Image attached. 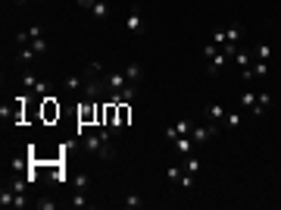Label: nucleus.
Wrapping results in <instances>:
<instances>
[{"label": "nucleus", "instance_id": "obj_36", "mask_svg": "<svg viewBox=\"0 0 281 210\" xmlns=\"http://www.w3.org/2000/svg\"><path fill=\"white\" fill-rule=\"evenodd\" d=\"M13 3H25V0H13Z\"/></svg>", "mask_w": 281, "mask_h": 210}, {"label": "nucleus", "instance_id": "obj_22", "mask_svg": "<svg viewBox=\"0 0 281 210\" xmlns=\"http://www.w3.org/2000/svg\"><path fill=\"white\" fill-rule=\"evenodd\" d=\"M16 57H19V63H31L38 54L31 50V44H25V47H19V54H16Z\"/></svg>", "mask_w": 281, "mask_h": 210}, {"label": "nucleus", "instance_id": "obj_5", "mask_svg": "<svg viewBox=\"0 0 281 210\" xmlns=\"http://www.w3.org/2000/svg\"><path fill=\"white\" fill-rule=\"evenodd\" d=\"M103 82H106V88H109V91H122L125 85H128L125 72H106V75H103Z\"/></svg>", "mask_w": 281, "mask_h": 210}, {"label": "nucleus", "instance_id": "obj_15", "mask_svg": "<svg viewBox=\"0 0 281 210\" xmlns=\"http://www.w3.org/2000/svg\"><path fill=\"white\" fill-rule=\"evenodd\" d=\"M119 97H122L125 104H131V100L138 97V85H134V82H128V85H125L122 91H119Z\"/></svg>", "mask_w": 281, "mask_h": 210}, {"label": "nucleus", "instance_id": "obj_9", "mask_svg": "<svg viewBox=\"0 0 281 210\" xmlns=\"http://www.w3.org/2000/svg\"><path fill=\"white\" fill-rule=\"evenodd\" d=\"M228 60H231V57H228V54H225V50H222V47H219V54H216V57H212V60H209V69H212V72H219V69H225V63H228Z\"/></svg>", "mask_w": 281, "mask_h": 210}, {"label": "nucleus", "instance_id": "obj_3", "mask_svg": "<svg viewBox=\"0 0 281 210\" xmlns=\"http://www.w3.org/2000/svg\"><path fill=\"white\" fill-rule=\"evenodd\" d=\"M216 132H219L216 122H209V125H194V129H191V138L197 141V145H203V141H209L212 135H216Z\"/></svg>", "mask_w": 281, "mask_h": 210}, {"label": "nucleus", "instance_id": "obj_6", "mask_svg": "<svg viewBox=\"0 0 281 210\" xmlns=\"http://www.w3.org/2000/svg\"><path fill=\"white\" fill-rule=\"evenodd\" d=\"M172 145H175V150H178L181 157H187V154H194V148H197V141H194L191 135H178V138L172 141Z\"/></svg>", "mask_w": 281, "mask_h": 210}, {"label": "nucleus", "instance_id": "obj_31", "mask_svg": "<svg viewBox=\"0 0 281 210\" xmlns=\"http://www.w3.org/2000/svg\"><path fill=\"white\" fill-rule=\"evenodd\" d=\"M178 185H181L184 191H191V188H194V176H191V173H184V176H181V182H178Z\"/></svg>", "mask_w": 281, "mask_h": 210}, {"label": "nucleus", "instance_id": "obj_27", "mask_svg": "<svg viewBox=\"0 0 281 210\" xmlns=\"http://www.w3.org/2000/svg\"><path fill=\"white\" fill-rule=\"evenodd\" d=\"M35 207H41V210H53V207H56V201L44 195V198H38V201H35Z\"/></svg>", "mask_w": 281, "mask_h": 210}, {"label": "nucleus", "instance_id": "obj_29", "mask_svg": "<svg viewBox=\"0 0 281 210\" xmlns=\"http://www.w3.org/2000/svg\"><path fill=\"white\" fill-rule=\"evenodd\" d=\"M72 185L78 188V191H88V185H91V179H88V176H75V182H72Z\"/></svg>", "mask_w": 281, "mask_h": 210}, {"label": "nucleus", "instance_id": "obj_16", "mask_svg": "<svg viewBox=\"0 0 281 210\" xmlns=\"http://www.w3.org/2000/svg\"><path fill=\"white\" fill-rule=\"evenodd\" d=\"M44 116H47V120H53V116H59V107H56V100L53 97H44Z\"/></svg>", "mask_w": 281, "mask_h": 210}, {"label": "nucleus", "instance_id": "obj_7", "mask_svg": "<svg viewBox=\"0 0 281 210\" xmlns=\"http://www.w3.org/2000/svg\"><path fill=\"white\" fill-rule=\"evenodd\" d=\"M225 113H228V110H225L222 104H209L206 110H203V116H206L209 122H216V125H222V122H225Z\"/></svg>", "mask_w": 281, "mask_h": 210}, {"label": "nucleus", "instance_id": "obj_8", "mask_svg": "<svg viewBox=\"0 0 281 210\" xmlns=\"http://www.w3.org/2000/svg\"><path fill=\"white\" fill-rule=\"evenodd\" d=\"M125 79L138 85V82L144 79V66H141V63H128V66H125Z\"/></svg>", "mask_w": 281, "mask_h": 210}, {"label": "nucleus", "instance_id": "obj_34", "mask_svg": "<svg viewBox=\"0 0 281 210\" xmlns=\"http://www.w3.org/2000/svg\"><path fill=\"white\" fill-rule=\"evenodd\" d=\"M94 3H97V0H75V6H78V10H94Z\"/></svg>", "mask_w": 281, "mask_h": 210}, {"label": "nucleus", "instance_id": "obj_2", "mask_svg": "<svg viewBox=\"0 0 281 210\" xmlns=\"http://www.w3.org/2000/svg\"><path fill=\"white\" fill-rule=\"evenodd\" d=\"M97 113H100V100H97V104L84 100V104L78 107V122H81V125H91V122H97Z\"/></svg>", "mask_w": 281, "mask_h": 210}, {"label": "nucleus", "instance_id": "obj_18", "mask_svg": "<svg viewBox=\"0 0 281 210\" xmlns=\"http://www.w3.org/2000/svg\"><path fill=\"white\" fill-rule=\"evenodd\" d=\"M250 69H253V75L259 79V75H269V69H272V66H269V60H253V66H250Z\"/></svg>", "mask_w": 281, "mask_h": 210}, {"label": "nucleus", "instance_id": "obj_11", "mask_svg": "<svg viewBox=\"0 0 281 210\" xmlns=\"http://www.w3.org/2000/svg\"><path fill=\"white\" fill-rule=\"evenodd\" d=\"M241 120H244V113H241V110H228L222 125H225V129H237V125H241Z\"/></svg>", "mask_w": 281, "mask_h": 210}, {"label": "nucleus", "instance_id": "obj_23", "mask_svg": "<svg viewBox=\"0 0 281 210\" xmlns=\"http://www.w3.org/2000/svg\"><path fill=\"white\" fill-rule=\"evenodd\" d=\"M72 207H91V201H88V195H84V191H78L75 188V195H72V201H69Z\"/></svg>", "mask_w": 281, "mask_h": 210}, {"label": "nucleus", "instance_id": "obj_1", "mask_svg": "<svg viewBox=\"0 0 281 210\" xmlns=\"http://www.w3.org/2000/svg\"><path fill=\"white\" fill-rule=\"evenodd\" d=\"M84 150H91V154L103 157V160H113L116 157V141H113V129H94L84 135Z\"/></svg>", "mask_w": 281, "mask_h": 210}, {"label": "nucleus", "instance_id": "obj_26", "mask_svg": "<svg viewBox=\"0 0 281 210\" xmlns=\"http://www.w3.org/2000/svg\"><path fill=\"white\" fill-rule=\"evenodd\" d=\"M228 44H241V25H231V29H228Z\"/></svg>", "mask_w": 281, "mask_h": 210}, {"label": "nucleus", "instance_id": "obj_25", "mask_svg": "<svg viewBox=\"0 0 281 210\" xmlns=\"http://www.w3.org/2000/svg\"><path fill=\"white\" fill-rule=\"evenodd\" d=\"M191 129H194L191 120H178V122H175V132H178V135H191Z\"/></svg>", "mask_w": 281, "mask_h": 210}, {"label": "nucleus", "instance_id": "obj_14", "mask_svg": "<svg viewBox=\"0 0 281 210\" xmlns=\"http://www.w3.org/2000/svg\"><path fill=\"white\" fill-rule=\"evenodd\" d=\"M231 60H234L237 66H241V69H250V60H253V54H247V50H241V47H237V54L231 57Z\"/></svg>", "mask_w": 281, "mask_h": 210}, {"label": "nucleus", "instance_id": "obj_13", "mask_svg": "<svg viewBox=\"0 0 281 210\" xmlns=\"http://www.w3.org/2000/svg\"><path fill=\"white\" fill-rule=\"evenodd\" d=\"M237 104H241L244 110H253V107H256V94L247 88V91H241V100H237Z\"/></svg>", "mask_w": 281, "mask_h": 210}, {"label": "nucleus", "instance_id": "obj_30", "mask_svg": "<svg viewBox=\"0 0 281 210\" xmlns=\"http://www.w3.org/2000/svg\"><path fill=\"white\" fill-rule=\"evenodd\" d=\"M256 100H259V107H266V110H269L272 104H275V100H272V94H269V91H262V94H256Z\"/></svg>", "mask_w": 281, "mask_h": 210}, {"label": "nucleus", "instance_id": "obj_33", "mask_svg": "<svg viewBox=\"0 0 281 210\" xmlns=\"http://www.w3.org/2000/svg\"><path fill=\"white\" fill-rule=\"evenodd\" d=\"M216 54H219V47H216V44H212V41H209V44L203 47V57H206V60H212V57H216Z\"/></svg>", "mask_w": 281, "mask_h": 210}, {"label": "nucleus", "instance_id": "obj_32", "mask_svg": "<svg viewBox=\"0 0 281 210\" xmlns=\"http://www.w3.org/2000/svg\"><path fill=\"white\" fill-rule=\"evenodd\" d=\"M22 85L35 91V85H38V79H35V75H31V72H25V75H22Z\"/></svg>", "mask_w": 281, "mask_h": 210}, {"label": "nucleus", "instance_id": "obj_20", "mask_svg": "<svg viewBox=\"0 0 281 210\" xmlns=\"http://www.w3.org/2000/svg\"><path fill=\"white\" fill-rule=\"evenodd\" d=\"M181 176H184L181 166H169V170H166V179L172 182V185H178V182H181Z\"/></svg>", "mask_w": 281, "mask_h": 210}, {"label": "nucleus", "instance_id": "obj_21", "mask_svg": "<svg viewBox=\"0 0 281 210\" xmlns=\"http://www.w3.org/2000/svg\"><path fill=\"white\" fill-rule=\"evenodd\" d=\"M212 44H216V47H225V44H228V29H216V31H212Z\"/></svg>", "mask_w": 281, "mask_h": 210}, {"label": "nucleus", "instance_id": "obj_10", "mask_svg": "<svg viewBox=\"0 0 281 210\" xmlns=\"http://www.w3.org/2000/svg\"><path fill=\"white\" fill-rule=\"evenodd\" d=\"M272 54H275V50H272V44H266V41L253 47V60H272Z\"/></svg>", "mask_w": 281, "mask_h": 210}, {"label": "nucleus", "instance_id": "obj_28", "mask_svg": "<svg viewBox=\"0 0 281 210\" xmlns=\"http://www.w3.org/2000/svg\"><path fill=\"white\" fill-rule=\"evenodd\" d=\"M31 50H35V54L41 57V54L47 50V38H35V41H31Z\"/></svg>", "mask_w": 281, "mask_h": 210}, {"label": "nucleus", "instance_id": "obj_19", "mask_svg": "<svg viewBox=\"0 0 281 210\" xmlns=\"http://www.w3.org/2000/svg\"><path fill=\"white\" fill-rule=\"evenodd\" d=\"M122 204L128 207V210H138V207L144 204V198H141V195H134V191H131V195H125V198H122Z\"/></svg>", "mask_w": 281, "mask_h": 210}, {"label": "nucleus", "instance_id": "obj_17", "mask_svg": "<svg viewBox=\"0 0 281 210\" xmlns=\"http://www.w3.org/2000/svg\"><path fill=\"white\" fill-rule=\"evenodd\" d=\"M184 173H191V176H197V173H200V160H197L194 154H187V157H184Z\"/></svg>", "mask_w": 281, "mask_h": 210}, {"label": "nucleus", "instance_id": "obj_12", "mask_svg": "<svg viewBox=\"0 0 281 210\" xmlns=\"http://www.w3.org/2000/svg\"><path fill=\"white\" fill-rule=\"evenodd\" d=\"M63 88H66V91H69V94H78V91L84 88V82L78 79V75H69V79H66V82H63Z\"/></svg>", "mask_w": 281, "mask_h": 210}, {"label": "nucleus", "instance_id": "obj_24", "mask_svg": "<svg viewBox=\"0 0 281 210\" xmlns=\"http://www.w3.org/2000/svg\"><path fill=\"white\" fill-rule=\"evenodd\" d=\"M94 16H97V19H106L109 16V6H106V0H97V3H94V10H91Z\"/></svg>", "mask_w": 281, "mask_h": 210}, {"label": "nucleus", "instance_id": "obj_35", "mask_svg": "<svg viewBox=\"0 0 281 210\" xmlns=\"http://www.w3.org/2000/svg\"><path fill=\"white\" fill-rule=\"evenodd\" d=\"M166 138H169V141H175V138H178V132H175V125H169V129H166Z\"/></svg>", "mask_w": 281, "mask_h": 210}, {"label": "nucleus", "instance_id": "obj_4", "mask_svg": "<svg viewBox=\"0 0 281 210\" xmlns=\"http://www.w3.org/2000/svg\"><path fill=\"white\" fill-rule=\"evenodd\" d=\"M125 29H128L131 35H141V31H144V16H141L138 6H131V13L125 16Z\"/></svg>", "mask_w": 281, "mask_h": 210}]
</instances>
